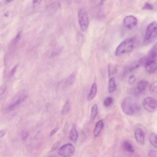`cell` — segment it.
<instances>
[{"label":"cell","mask_w":157,"mask_h":157,"mask_svg":"<svg viewBox=\"0 0 157 157\" xmlns=\"http://www.w3.org/2000/svg\"><path fill=\"white\" fill-rule=\"evenodd\" d=\"M134 44V40L133 38H128L123 41L117 47L115 54L120 56L129 53L133 50Z\"/></svg>","instance_id":"6da1fadb"},{"label":"cell","mask_w":157,"mask_h":157,"mask_svg":"<svg viewBox=\"0 0 157 157\" xmlns=\"http://www.w3.org/2000/svg\"><path fill=\"white\" fill-rule=\"evenodd\" d=\"M157 38V23L152 22L148 26L145 36L143 44L147 45L153 43Z\"/></svg>","instance_id":"7a4b0ae2"},{"label":"cell","mask_w":157,"mask_h":157,"mask_svg":"<svg viewBox=\"0 0 157 157\" xmlns=\"http://www.w3.org/2000/svg\"><path fill=\"white\" fill-rule=\"evenodd\" d=\"M138 107L134 104L133 100L130 97H127L124 99L121 104V108L126 114L131 116L134 114L137 110Z\"/></svg>","instance_id":"3957f363"},{"label":"cell","mask_w":157,"mask_h":157,"mask_svg":"<svg viewBox=\"0 0 157 157\" xmlns=\"http://www.w3.org/2000/svg\"><path fill=\"white\" fill-rule=\"evenodd\" d=\"M78 19L81 29L84 31L87 30L89 21L87 13L83 9H80L78 12Z\"/></svg>","instance_id":"277c9868"},{"label":"cell","mask_w":157,"mask_h":157,"mask_svg":"<svg viewBox=\"0 0 157 157\" xmlns=\"http://www.w3.org/2000/svg\"><path fill=\"white\" fill-rule=\"evenodd\" d=\"M142 105L144 109L147 112H153L157 107V100L154 97H147L143 100Z\"/></svg>","instance_id":"5b68a950"},{"label":"cell","mask_w":157,"mask_h":157,"mask_svg":"<svg viewBox=\"0 0 157 157\" xmlns=\"http://www.w3.org/2000/svg\"><path fill=\"white\" fill-rule=\"evenodd\" d=\"M58 152L62 157H71L75 154V148L72 144H67L61 147Z\"/></svg>","instance_id":"8992f818"},{"label":"cell","mask_w":157,"mask_h":157,"mask_svg":"<svg viewBox=\"0 0 157 157\" xmlns=\"http://www.w3.org/2000/svg\"><path fill=\"white\" fill-rule=\"evenodd\" d=\"M137 19L132 15L126 16L123 20L124 25L129 29L134 28L137 25Z\"/></svg>","instance_id":"52a82bcc"},{"label":"cell","mask_w":157,"mask_h":157,"mask_svg":"<svg viewBox=\"0 0 157 157\" xmlns=\"http://www.w3.org/2000/svg\"><path fill=\"white\" fill-rule=\"evenodd\" d=\"M147 72L150 74L154 73L157 68V64L156 60H148L144 62V65Z\"/></svg>","instance_id":"ba28073f"},{"label":"cell","mask_w":157,"mask_h":157,"mask_svg":"<svg viewBox=\"0 0 157 157\" xmlns=\"http://www.w3.org/2000/svg\"><path fill=\"white\" fill-rule=\"evenodd\" d=\"M135 137L137 142L140 144L144 143V135L143 130L140 128L136 129L135 132Z\"/></svg>","instance_id":"9c48e42d"},{"label":"cell","mask_w":157,"mask_h":157,"mask_svg":"<svg viewBox=\"0 0 157 157\" xmlns=\"http://www.w3.org/2000/svg\"><path fill=\"white\" fill-rule=\"evenodd\" d=\"M145 57L147 60H156L157 57V43L152 47Z\"/></svg>","instance_id":"30bf717a"},{"label":"cell","mask_w":157,"mask_h":157,"mask_svg":"<svg viewBox=\"0 0 157 157\" xmlns=\"http://www.w3.org/2000/svg\"><path fill=\"white\" fill-rule=\"evenodd\" d=\"M104 126V123L102 120H100L97 122L94 131V134L95 136L97 137L100 133Z\"/></svg>","instance_id":"8fae6325"},{"label":"cell","mask_w":157,"mask_h":157,"mask_svg":"<svg viewBox=\"0 0 157 157\" xmlns=\"http://www.w3.org/2000/svg\"><path fill=\"white\" fill-rule=\"evenodd\" d=\"M97 86L96 82H94L92 84L91 88L89 94L88 100V101H91L96 97L97 93Z\"/></svg>","instance_id":"7c38bea8"},{"label":"cell","mask_w":157,"mask_h":157,"mask_svg":"<svg viewBox=\"0 0 157 157\" xmlns=\"http://www.w3.org/2000/svg\"><path fill=\"white\" fill-rule=\"evenodd\" d=\"M27 98V96L25 95L21 96L19 97L17 100L12 103V104L8 106V110H13L16 106L21 104V103L25 100Z\"/></svg>","instance_id":"4fadbf2b"},{"label":"cell","mask_w":157,"mask_h":157,"mask_svg":"<svg viewBox=\"0 0 157 157\" xmlns=\"http://www.w3.org/2000/svg\"><path fill=\"white\" fill-rule=\"evenodd\" d=\"M78 133L75 125H73L69 136V138L72 141L75 142L78 137Z\"/></svg>","instance_id":"5bb4252c"},{"label":"cell","mask_w":157,"mask_h":157,"mask_svg":"<svg viewBox=\"0 0 157 157\" xmlns=\"http://www.w3.org/2000/svg\"><path fill=\"white\" fill-rule=\"evenodd\" d=\"M61 7L60 3L59 1H55L49 5L48 9L51 13H54L57 11Z\"/></svg>","instance_id":"9a60e30c"},{"label":"cell","mask_w":157,"mask_h":157,"mask_svg":"<svg viewBox=\"0 0 157 157\" xmlns=\"http://www.w3.org/2000/svg\"><path fill=\"white\" fill-rule=\"evenodd\" d=\"M149 82L146 80H142L140 81L138 85L137 88L139 91L142 93L148 87Z\"/></svg>","instance_id":"2e32d148"},{"label":"cell","mask_w":157,"mask_h":157,"mask_svg":"<svg viewBox=\"0 0 157 157\" xmlns=\"http://www.w3.org/2000/svg\"><path fill=\"white\" fill-rule=\"evenodd\" d=\"M71 104L70 101L67 100L64 104L63 109L61 111V114L63 115H65L68 114L71 109Z\"/></svg>","instance_id":"e0dca14e"},{"label":"cell","mask_w":157,"mask_h":157,"mask_svg":"<svg viewBox=\"0 0 157 157\" xmlns=\"http://www.w3.org/2000/svg\"><path fill=\"white\" fill-rule=\"evenodd\" d=\"M123 147L125 150L131 153L134 151V148L131 144L128 141H125L123 143Z\"/></svg>","instance_id":"ac0fdd59"},{"label":"cell","mask_w":157,"mask_h":157,"mask_svg":"<svg viewBox=\"0 0 157 157\" xmlns=\"http://www.w3.org/2000/svg\"><path fill=\"white\" fill-rule=\"evenodd\" d=\"M116 88V85L114 78L113 77L111 78L109 81L108 91L110 93H113L115 92Z\"/></svg>","instance_id":"d6986e66"},{"label":"cell","mask_w":157,"mask_h":157,"mask_svg":"<svg viewBox=\"0 0 157 157\" xmlns=\"http://www.w3.org/2000/svg\"><path fill=\"white\" fill-rule=\"evenodd\" d=\"M150 91L153 96L157 97V81H154L151 84L150 88Z\"/></svg>","instance_id":"ffe728a7"},{"label":"cell","mask_w":157,"mask_h":157,"mask_svg":"<svg viewBox=\"0 0 157 157\" xmlns=\"http://www.w3.org/2000/svg\"><path fill=\"white\" fill-rule=\"evenodd\" d=\"M149 140L152 145L157 148V135L154 133L151 134L150 136Z\"/></svg>","instance_id":"44dd1931"},{"label":"cell","mask_w":157,"mask_h":157,"mask_svg":"<svg viewBox=\"0 0 157 157\" xmlns=\"http://www.w3.org/2000/svg\"><path fill=\"white\" fill-rule=\"evenodd\" d=\"M98 112V106L97 104H94L92 107L91 111V119L93 120L96 118Z\"/></svg>","instance_id":"7402d4cb"},{"label":"cell","mask_w":157,"mask_h":157,"mask_svg":"<svg viewBox=\"0 0 157 157\" xmlns=\"http://www.w3.org/2000/svg\"><path fill=\"white\" fill-rule=\"evenodd\" d=\"M75 75L74 73L70 74L67 81V84L69 85H72L75 82Z\"/></svg>","instance_id":"603a6c76"},{"label":"cell","mask_w":157,"mask_h":157,"mask_svg":"<svg viewBox=\"0 0 157 157\" xmlns=\"http://www.w3.org/2000/svg\"><path fill=\"white\" fill-rule=\"evenodd\" d=\"M113 99L112 97H108L105 99L104 102V106L106 107L110 106L113 104Z\"/></svg>","instance_id":"cb8c5ba5"},{"label":"cell","mask_w":157,"mask_h":157,"mask_svg":"<svg viewBox=\"0 0 157 157\" xmlns=\"http://www.w3.org/2000/svg\"><path fill=\"white\" fill-rule=\"evenodd\" d=\"M128 92L134 96H138L142 93L137 88L129 90Z\"/></svg>","instance_id":"d4e9b609"},{"label":"cell","mask_w":157,"mask_h":157,"mask_svg":"<svg viewBox=\"0 0 157 157\" xmlns=\"http://www.w3.org/2000/svg\"><path fill=\"white\" fill-rule=\"evenodd\" d=\"M154 7L151 4L146 3L144 4L143 9L146 10H152L154 9Z\"/></svg>","instance_id":"484cf974"},{"label":"cell","mask_w":157,"mask_h":157,"mask_svg":"<svg viewBox=\"0 0 157 157\" xmlns=\"http://www.w3.org/2000/svg\"><path fill=\"white\" fill-rule=\"evenodd\" d=\"M20 34L19 33L15 37V38L12 41V43L16 45L19 42L20 39Z\"/></svg>","instance_id":"4316f807"},{"label":"cell","mask_w":157,"mask_h":157,"mask_svg":"<svg viewBox=\"0 0 157 157\" xmlns=\"http://www.w3.org/2000/svg\"><path fill=\"white\" fill-rule=\"evenodd\" d=\"M29 136V133L28 132L26 131L23 132L21 134L22 139L23 140H26L28 138Z\"/></svg>","instance_id":"83f0119b"},{"label":"cell","mask_w":157,"mask_h":157,"mask_svg":"<svg viewBox=\"0 0 157 157\" xmlns=\"http://www.w3.org/2000/svg\"><path fill=\"white\" fill-rule=\"evenodd\" d=\"M61 51L60 49H57L51 53V56L52 57H55L59 55Z\"/></svg>","instance_id":"f1b7e54d"},{"label":"cell","mask_w":157,"mask_h":157,"mask_svg":"<svg viewBox=\"0 0 157 157\" xmlns=\"http://www.w3.org/2000/svg\"><path fill=\"white\" fill-rule=\"evenodd\" d=\"M135 81V77L134 75H131L128 79V82L130 84H133Z\"/></svg>","instance_id":"f546056e"},{"label":"cell","mask_w":157,"mask_h":157,"mask_svg":"<svg viewBox=\"0 0 157 157\" xmlns=\"http://www.w3.org/2000/svg\"><path fill=\"white\" fill-rule=\"evenodd\" d=\"M149 157H157V153L154 150H151L148 153Z\"/></svg>","instance_id":"4dcf8cb0"},{"label":"cell","mask_w":157,"mask_h":157,"mask_svg":"<svg viewBox=\"0 0 157 157\" xmlns=\"http://www.w3.org/2000/svg\"><path fill=\"white\" fill-rule=\"evenodd\" d=\"M6 86L5 85H3L1 86L0 88V94L2 95L5 92L6 89Z\"/></svg>","instance_id":"1f68e13d"},{"label":"cell","mask_w":157,"mask_h":157,"mask_svg":"<svg viewBox=\"0 0 157 157\" xmlns=\"http://www.w3.org/2000/svg\"><path fill=\"white\" fill-rule=\"evenodd\" d=\"M59 127H56L55 128V129H53L51 132L50 134H49V136L50 137H51L53 135H54L56 134L57 132L59 131Z\"/></svg>","instance_id":"d6a6232c"},{"label":"cell","mask_w":157,"mask_h":157,"mask_svg":"<svg viewBox=\"0 0 157 157\" xmlns=\"http://www.w3.org/2000/svg\"><path fill=\"white\" fill-rule=\"evenodd\" d=\"M18 65L17 64L15 65L14 67L12 69L11 72V75L12 76H13L14 75L15 73L16 70H17V68L18 67Z\"/></svg>","instance_id":"836d02e7"},{"label":"cell","mask_w":157,"mask_h":157,"mask_svg":"<svg viewBox=\"0 0 157 157\" xmlns=\"http://www.w3.org/2000/svg\"><path fill=\"white\" fill-rule=\"evenodd\" d=\"M6 134V132L5 131L2 130L0 132V136H1V138L3 137V136H5Z\"/></svg>","instance_id":"e575fe53"},{"label":"cell","mask_w":157,"mask_h":157,"mask_svg":"<svg viewBox=\"0 0 157 157\" xmlns=\"http://www.w3.org/2000/svg\"><path fill=\"white\" fill-rule=\"evenodd\" d=\"M38 1H33V3L35 4Z\"/></svg>","instance_id":"d590c367"},{"label":"cell","mask_w":157,"mask_h":157,"mask_svg":"<svg viewBox=\"0 0 157 157\" xmlns=\"http://www.w3.org/2000/svg\"><path fill=\"white\" fill-rule=\"evenodd\" d=\"M11 1H6L7 2H11Z\"/></svg>","instance_id":"8d00e7d4"},{"label":"cell","mask_w":157,"mask_h":157,"mask_svg":"<svg viewBox=\"0 0 157 157\" xmlns=\"http://www.w3.org/2000/svg\"><path fill=\"white\" fill-rule=\"evenodd\" d=\"M49 157H53L52 156H49Z\"/></svg>","instance_id":"74e56055"}]
</instances>
